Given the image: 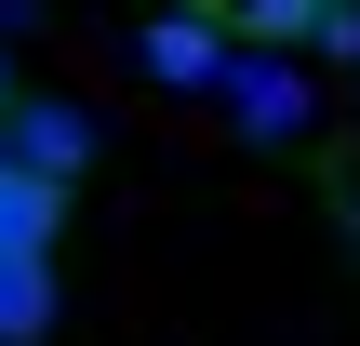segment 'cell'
<instances>
[{
	"instance_id": "cell-9",
	"label": "cell",
	"mask_w": 360,
	"mask_h": 346,
	"mask_svg": "<svg viewBox=\"0 0 360 346\" xmlns=\"http://www.w3.org/2000/svg\"><path fill=\"white\" fill-rule=\"evenodd\" d=\"M0 173H13V147H0Z\"/></svg>"
},
{
	"instance_id": "cell-2",
	"label": "cell",
	"mask_w": 360,
	"mask_h": 346,
	"mask_svg": "<svg viewBox=\"0 0 360 346\" xmlns=\"http://www.w3.org/2000/svg\"><path fill=\"white\" fill-rule=\"evenodd\" d=\"M0 147H13V173H53V187H80V173H94V120H80L67 93H13Z\"/></svg>"
},
{
	"instance_id": "cell-7",
	"label": "cell",
	"mask_w": 360,
	"mask_h": 346,
	"mask_svg": "<svg viewBox=\"0 0 360 346\" xmlns=\"http://www.w3.org/2000/svg\"><path fill=\"white\" fill-rule=\"evenodd\" d=\"M321 67H360V0H334V27H321Z\"/></svg>"
},
{
	"instance_id": "cell-6",
	"label": "cell",
	"mask_w": 360,
	"mask_h": 346,
	"mask_svg": "<svg viewBox=\"0 0 360 346\" xmlns=\"http://www.w3.org/2000/svg\"><path fill=\"white\" fill-rule=\"evenodd\" d=\"M321 27H334V0H240L254 53H321Z\"/></svg>"
},
{
	"instance_id": "cell-5",
	"label": "cell",
	"mask_w": 360,
	"mask_h": 346,
	"mask_svg": "<svg viewBox=\"0 0 360 346\" xmlns=\"http://www.w3.org/2000/svg\"><path fill=\"white\" fill-rule=\"evenodd\" d=\"M40 333H53V267L0 253V346H40Z\"/></svg>"
},
{
	"instance_id": "cell-1",
	"label": "cell",
	"mask_w": 360,
	"mask_h": 346,
	"mask_svg": "<svg viewBox=\"0 0 360 346\" xmlns=\"http://www.w3.org/2000/svg\"><path fill=\"white\" fill-rule=\"evenodd\" d=\"M134 53H147V80H160V93H227V67H240V40H227V13H214V0H147Z\"/></svg>"
},
{
	"instance_id": "cell-4",
	"label": "cell",
	"mask_w": 360,
	"mask_h": 346,
	"mask_svg": "<svg viewBox=\"0 0 360 346\" xmlns=\"http://www.w3.org/2000/svg\"><path fill=\"white\" fill-rule=\"evenodd\" d=\"M53 227H67V187L53 173H0V253H40Z\"/></svg>"
},
{
	"instance_id": "cell-3",
	"label": "cell",
	"mask_w": 360,
	"mask_h": 346,
	"mask_svg": "<svg viewBox=\"0 0 360 346\" xmlns=\"http://www.w3.org/2000/svg\"><path fill=\"white\" fill-rule=\"evenodd\" d=\"M227 120H240L254 147H294V133H307V80H294L281 53H254V40H240V67H227Z\"/></svg>"
},
{
	"instance_id": "cell-8",
	"label": "cell",
	"mask_w": 360,
	"mask_h": 346,
	"mask_svg": "<svg viewBox=\"0 0 360 346\" xmlns=\"http://www.w3.org/2000/svg\"><path fill=\"white\" fill-rule=\"evenodd\" d=\"M0 120H13V67H0Z\"/></svg>"
}]
</instances>
